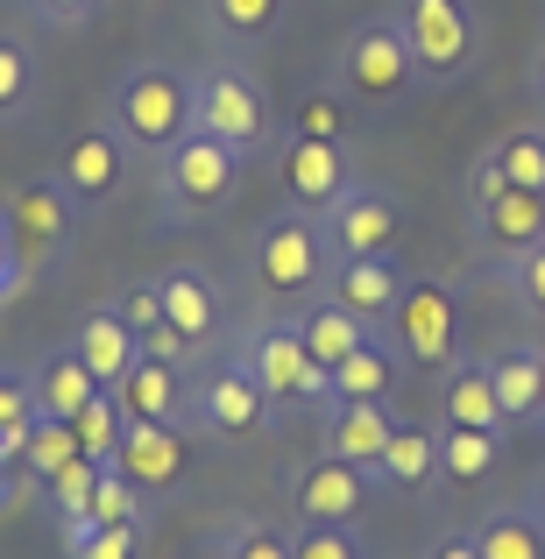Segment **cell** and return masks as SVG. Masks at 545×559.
Masks as SVG:
<instances>
[{
    "instance_id": "obj_25",
    "label": "cell",
    "mask_w": 545,
    "mask_h": 559,
    "mask_svg": "<svg viewBox=\"0 0 545 559\" xmlns=\"http://www.w3.org/2000/svg\"><path fill=\"white\" fill-rule=\"evenodd\" d=\"M298 333H305V347H312V361L319 369H341L347 355H355V347H368L376 341V326H362L355 312H347V305H333L327 290H319V298H305V312H298Z\"/></svg>"
},
{
    "instance_id": "obj_8",
    "label": "cell",
    "mask_w": 545,
    "mask_h": 559,
    "mask_svg": "<svg viewBox=\"0 0 545 559\" xmlns=\"http://www.w3.org/2000/svg\"><path fill=\"white\" fill-rule=\"evenodd\" d=\"M333 71H341V93L355 99V107H396L404 93H418V64H411V50H404L396 14H376V22L347 28Z\"/></svg>"
},
{
    "instance_id": "obj_28",
    "label": "cell",
    "mask_w": 545,
    "mask_h": 559,
    "mask_svg": "<svg viewBox=\"0 0 545 559\" xmlns=\"http://www.w3.org/2000/svg\"><path fill=\"white\" fill-rule=\"evenodd\" d=\"M284 8L291 0H205V22H213V36H227L234 50H256V43H270L276 28H284Z\"/></svg>"
},
{
    "instance_id": "obj_23",
    "label": "cell",
    "mask_w": 545,
    "mask_h": 559,
    "mask_svg": "<svg viewBox=\"0 0 545 559\" xmlns=\"http://www.w3.org/2000/svg\"><path fill=\"white\" fill-rule=\"evenodd\" d=\"M28 396H36V418L79 425V411L99 396V382H93V369H85L71 347H57V355H43L36 369H28Z\"/></svg>"
},
{
    "instance_id": "obj_37",
    "label": "cell",
    "mask_w": 545,
    "mask_h": 559,
    "mask_svg": "<svg viewBox=\"0 0 545 559\" xmlns=\"http://www.w3.org/2000/svg\"><path fill=\"white\" fill-rule=\"evenodd\" d=\"M121 404H114V390H99L93 404L79 411V447L93 453V461H114V447H121Z\"/></svg>"
},
{
    "instance_id": "obj_29",
    "label": "cell",
    "mask_w": 545,
    "mask_h": 559,
    "mask_svg": "<svg viewBox=\"0 0 545 559\" xmlns=\"http://www.w3.org/2000/svg\"><path fill=\"white\" fill-rule=\"evenodd\" d=\"M503 461V432H475V425H439V475L447 481H482Z\"/></svg>"
},
{
    "instance_id": "obj_39",
    "label": "cell",
    "mask_w": 545,
    "mask_h": 559,
    "mask_svg": "<svg viewBox=\"0 0 545 559\" xmlns=\"http://www.w3.org/2000/svg\"><path fill=\"white\" fill-rule=\"evenodd\" d=\"M142 524H99L93 538H79V546H64V559H142Z\"/></svg>"
},
{
    "instance_id": "obj_15",
    "label": "cell",
    "mask_w": 545,
    "mask_h": 559,
    "mask_svg": "<svg viewBox=\"0 0 545 559\" xmlns=\"http://www.w3.org/2000/svg\"><path fill=\"white\" fill-rule=\"evenodd\" d=\"M362 496H368L362 467L333 461V453H319V461H305V467H284V503H291L298 524H355Z\"/></svg>"
},
{
    "instance_id": "obj_19",
    "label": "cell",
    "mask_w": 545,
    "mask_h": 559,
    "mask_svg": "<svg viewBox=\"0 0 545 559\" xmlns=\"http://www.w3.org/2000/svg\"><path fill=\"white\" fill-rule=\"evenodd\" d=\"M390 432H396L390 404H327V411H319V439H327V453L347 461V467H362V481L376 475Z\"/></svg>"
},
{
    "instance_id": "obj_12",
    "label": "cell",
    "mask_w": 545,
    "mask_h": 559,
    "mask_svg": "<svg viewBox=\"0 0 545 559\" xmlns=\"http://www.w3.org/2000/svg\"><path fill=\"white\" fill-rule=\"evenodd\" d=\"M50 178L64 185V199L79 205V219H93V213H107V205L128 191V178H135V150H128L114 128H79V135L64 142V156H57Z\"/></svg>"
},
{
    "instance_id": "obj_35",
    "label": "cell",
    "mask_w": 545,
    "mask_h": 559,
    "mask_svg": "<svg viewBox=\"0 0 545 559\" xmlns=\"http://www.w3.org/2000/svg\"><path fill=\"white\" fill-rule=\"evenodd\" d=\"M93 518L99 524H142V532H150V496L107 461V467H99V489H93Z\"/></svg>"
},
{
    "instance_id": "obj_24",
    "label": "cell",
    "mask_w": 545,
    "mask_h": 559,
    "mask_svg": "<svg viewBox=\"0 0 545 559\" xmlns=\"http://www.w3.org/2000/svg\"><path fill=\"white\" fill-rule=\"evenodd\" d=\"M404 369L411 361L396 355L390 341H368L333 369V404H390V396L404 390Z\"/></svg>"
},
{
    "instance_id": "obj_49",
    "label": "cell",
    "mask_w": 545,
    "mask_h": 559,
    "mask_svg": "<svg viewBox=\"0 0 545 559\" xmlns=\"http://www.w3.org/2000/svg\"><path fill=\"white\" fill-rule=\"evenodd\" d=\"M538 425H545V390H538Z\"/></svg>"
},
{
    "instance_id": "obj_33",
    "label": "cell",
    "mask_w": 545,
    "mask_h": 559,
    "mask_svg": "<svg viewBox=\"0 0 545 559\" xmlns=\"http://www.w3.org/2000/svg\"><path fill=\"white\" fill-rule=\"evenodd\" d=\"M213 559H291V532H276L270 518H227L205 532Z\"/></svg>"
},
{
    "instance_id": "obj_2",
    "label": "cell",
    "mask_w": 545,
    "mask_h": 559,
    "mask_svg": "<svg viewBox=\"0 0 545 559\" xmlns=\"http://www.w3.org/2000/svg\"><path fill=\"white\" fill-rule=\"evenodd\" d=\"M241 170H248V156H234L227 142L199 135V128H191L185 142H170V150L156 156V178H150V191H156V234H178V227L213 219L220 205L234 199Z\"/></svg>"
},
{
    "instance_id": "obj_47",
    "label": "cell",
    "mask_w": 545,
    "mask_h": 559,
    "mask_svg": "<svg viewBox=\"0 0 545 559\" xmlns=\"http://www.w3.org/2000/svg\"><path fill=\"white\" fill-rule=\"evenodd\" d=\"M524 518H532V524H538V532H545V475L532 481V496H524Z\"/></svg>"
},
{
    "instance_id": "obj_38",
    "label": "cell",
    "mask_w": 545,
    "mask_h": 559,
    "mask_svg": "<svg viewBox=\"0 0 545 559\" xmlns=\"http://www.w3.org/2000/svg\"><path fill=\"white\" fill-rule=\"evenodd\" d=\"M291 128L312 135V142H347V93H305Z\"/></svg>"
},
{
    "instance_id": "obj_30",
    "label": "cell",
    "mask_w": 545,
    "mask_h": 559,
    "mask_svg": "<svg viewBox=\"0 0 545 559\" xmlns=\"http://www.w3.org/2000/svg\"><path fill=\"white\" fill-rule=\"evenodd\" d=\"M79 425H64V418H36L28 425V447H22V481H36V489H50L57 475H64L71 461H79Z\"/></svg>"
},
{
    "instance_id": "obj_26",
    "label": "cell",
    "mask_w": 545,
    "mask_h": 559,
    "mask_svg": "<svg viewBox=\"0 0 545 559\" xmlns=\"http://www.w3.org/2000/svg\"><path fill=\"white\" fill-rule=\"evenodd\" d=\"M489 382L510 425H538V390H545V347H489Z\"/></svg>"
},
{
    "instance_id": "obj_11",
    "label": "cell",
    "mask_w": 545,
    "mask_h": 559,
    "mask_svg": "<svg viewBox=\"0 0 545 559\" xmlns=\"http://www.w3.org/2000/svg\"><path fill=\"white\" fill-rule=\"evenodd\" d=\"M382 341L396 347L404 361H418V369H447L453 341H461V312H453V290L439 284V276H411L404 298H396V312L382 319Z\"/></svg>"
},
{
    "instance_id": "obj_42",
    "label": "cell",
    "mask_w": 545,
    "mask_h": 559,
    "mask_svg": "<svg viewBox=\"0 0 545 559\" xmlns=\"http://www.w3.org/2000/svg\"><path fill=\"white\" fill-rule=\"evenodd\" d=\"M0 425H8V432H28V425H36V396H28V376H14V369H0Z\"/></svg>"
},
{
    "instance_id": "obj_6",
    "label": "cell",
    "mask_w": 545,
    "mask_h": 559,
    "mask_svg": "<svg viewBox=\"0 0 545 559\" xmlns=\"http://www.w3.org/2000/svg\"><path fill=\"white\" fill-rule=\"evenodd\" d=\"M185 425L199 439H248V432H270L276 411H270V396L256 390V376L241 369V355H234V347H205V355L191 361Z\"/></svg>"
},
{
    "instance_id": "obj_43",
    "label": "cell",
    "mask_w": 545,
    "mask_h": 559,
    "mask_svg": "<svg viewBox=\"0 0 545 559\" xmlns=\"http://www.w3.org/2000/svg\"><path fill=\"white\" fill-rule=\"evenodd\" d=\"M142 355H150V361H178V369H191V361H199L205 347H191L185 333L164 319V326H150V333H142Z\"/></svg>"
},
{
    "instance_id": "obj_10",
    "label": "cell",
    "mask_w": 545,
    "mask_h": 559,
    "mask_svg": "<svg viewBox=\"0 0 545 559\" xmlns=\"http://www.w3.org/2000/svg\"><path fill=\"white\" fill-rule=\"evenodd\" d=\"M8 219H14V255H22L28 284H43V276L64 270L71 234H79V205L64 199V185L57 178H28L8 199Z\"/></svg>"
},
{
    "instance_id": "obj_16",
    "label": "cell",
    "mask_w": 545,
    "mask_h": 559,
    "mask_svg": "<svg viewBox=\"0 0 545 559\" xmlns=\"http://www.w3.org/2000/svg\"><path fill=\"white\" fill-rule=\"evenodd\" d=\"M114 467L135 481L142 496H170L185 481V425H121V447H114Z\"/></svg>"
},
{
    "instance_id": "obj_31",
    "label": "cell",
    "mask_w": 545,
    "mask_h": 559,
    "mask_svg": "<svg viewBox=\"0 0 545 559\" xmlns=\"http://www.w3.org/2000/svg\"><path fill=\"white\" fill-rule=\"evenodd\" d=\"M36 93H43V64H36V50H28L22 36H8V28H0V128L22 121V114L36 107Z\"/></svg>"
},
{
    "instance_id": "obj_36",
    "label": "cell",
    "mask_w": 545,
    "mask_h": 559,
    "mask_svg": "<svg viewBox=\"0 0 545 559\" xmlns=\"http://www.w3.org/2000/svg\"><path fill=\"white\" fill-rule=\"evenodd\" d=\"M291 559H368L355 524H291Z\"/></svg>"
},
{
    "instance_id": "obj_18",
    "label": "cell",
    "mask_w": 545,
    "mask_h": 559,
    "mask_svg": "<svg viewBox=\"0 0 545 559\" xmlns=\"http://www.w3.org/2000/svg\"><path fill=\"white\" fill-rule=\"evenodd\" d=\"M71 355L93 369L99 390H121L128 369L142 361V341H135V326H128V319L114 312V298H107V305H93V312L79 319V333H71Z\"/></svg>"
},
{
    "instance_id": "obj_9",
    "label": "cell",
    "mask_w": 545,
    "mask_h": 559,
    "mask_svg": "<svg viewBox=\"0 0 545 559\" xmlns=\"http://www.w3.org/2000/svg\"><path fill=\"white\" fill-rule=\"evenodd\" d=\"M545 241V191L532 185H496L467 199V248H475L489 270H510L518 255H532Z\"/></svg>"
},
{
    "instance_id": "obj_14",
    "label": "cell",
    "mask_w": 545,
    "mask_h": 559,
    "mask_svg": "<svg viewBox=\"0 0 545 559\" xmlns=\"http://www.w3.org/2000/svg\"><path fill=\"white\" fill-rule=\"evenodd\" d=\"M276 178H284V205H298V213H333V205L355 191V156H347V142H312L291 128L284 142H276Z\"/></svg>"
},
{
    "instance_id": "obj_1",
    "label": "cell",
    "mask_w": 545,
    "mask_h": 559,
    "mask_svg": "<svg viewBox=\"0 0 545 559\" xmlns=\"http://www.w3.org/2000/svg\"><path fill=\"white\" fill-rule=\"evenodd\" d=\"M107 128L128 142L135 156H164L170 142L191 135V71L170 57H135L121 64L107 93Z\"/></svg>"
},
{
    "instance_id": "obj_44",
    "label": "cell",
    "mask_w": 545,
    "mask_h": 559,
    "mask_svg": "<svg viewBox=\"0 0 545 559\" xmlns=\"http://www.w3.org/2000/svg\"><path fill=\"white\" fill-rule=\"evenodd\" d=\"M28 290V270H22V255H14V219H8V205H0V305H14Z\"/></svg>"
},
{
    "instance_id": "obj_22",
    "label": "cell",
    "mask_w": 545,
    "mask_h": 559,
    "mask_svg": "<svg viewBox=\"0 0 545 559\" xmlns=\"http://www.w3.org/2000/svg\"><path fill=\"white\" fill-rule=\"evenodd\" d=\"M439 425L510 432L503 404H496V382H489V355H475V361H447V382H439Z\"/></svg>"
},
{
    "instance_id": "obj_41",
    "label": "cell",
    "mask_w": 545,
    "mask_h": 559,
    "mask_svg": "<svg viewBox=\"0 0 545 559\" xmlns=\"http://www.w3.org/2000/svg\"><path fill=\"white\" fill-rule=\"evenodd\" d=\"M114 312L128 319V326H135V341L150 326H164V290H156V276H142V284H128L121 298H114Z\"/></svg>"
},
{
    "instance_id": "obj_3",
    "label": "cell",
    "mask_w": 545,
    "mask_h": 559,
    "mask_svg": "<svg viewBox=\"0 0 545 559\" xmlns=\"http://www.w3.org/2000/svg\"><path fill=\"white\" fill-rule=\"evenodd\" d=\"M234 355H241L248 376H256V390L270 396L276 418H291V411H327L333 404V376L312 361L298 319H256V326H241Z\"/></svg>"
},
{
    "instance_id": "obj_46",
    "label": "cell",
    "mask_w": 545,
    "mask_h": 559,
    "mask_svg": "<svg viewBox=\"0 0 545 559\" xmlns=\"http://www.w3.org/2000/svg\"><path fill=\"white\" fill-rule=\"evenodd\" d=\"M425 559H482V546H475V532H461V524H447V532L425 546Z\"/></svg>"
},
{
    "instance_id": "obj_48",
    "label": "cell",
    "mask_w": 545,
    "mask_h": 559,
    "mask_svg": "<svg viewBox=\"0 0 545 559\" xmlns=\"http://www.w3.org/2000/svg\"><path fill=\"white\" fill-rule=\"evenodd\" d=\"M532 99H538V107H545V50L532 57Z\"/></svg>"
},
{
    "instance_id": "obj_40",
    "label": "cell",
    "mask_w": 545,
    "mask_h": 559,
    "mask_svg": "<svg viewBox=\"0 0 545 559\" xmlns=\"http://www.w3.org/2000/svg\"><path fill=\"white\" fill-rule=\"evenodd\" d=\"M496 276L510 284V298H518L524 312H532V319H545V241L532 248V255H518L510 270H496Z\"/></svg>"
},
{
    "instance_id": "obj_4",
    "label": "cell",
    "mask_w": 545,
    "mask_h": 559,
    "mask_svg": "<svg viewBox=\"0 0 545 559\" xmlns=\"http://www.w3.org/2000/svg\"><path fill=\"white\" fill-rule=\"evenodd\" d=\"M191 128L227 142L234 156H262L276 142V114L256 71L241 64H199L191 71Z\"/></svg>"
},
{
    "instance_id": "obj_20",
    "label": "cell",
    "mask_w": 545,
    "mask_h": 559,
    "mask_svg": "<svg viewBox=\"0 0 545 559\" xmlns=\"http://www.w3.org/2000/svg\"><path fill=\"white\" fill-rule=\"evenodd\" d=\"M156 290H164V319L185 333L191 347H213L220 341V284L213 270H199V262H170L164 276H156Z\"/></svg>"
},
{
    "instance_id": "obj_21",
    "label": "cell",
    "mask_w": 545,
    "mask_h": 559,
    "mask_svg": "<svg viewBox=\"0 0 545 559\" xmlns=\"http://www.w3.org/2000/svg\"><path fill=\"white\" fill-rule=\"evenodd\" d=\"M185 390H191V369L142 355L128 382L114 390V404H121V418H142V425H185Z\"/></svg>"
},
{
    "instance_id": "obj_34",
    "label": "cell",
    "mask_w": 545,
    "mask_h": 559,
    "mask_svg": "<svg viewBox=\"0 0 545 559\" xmlns=\"http://www.w3.org/2000/svg\"><path fill=\"white\" fill-rule=\"evenodd\" d=\"M482 156L503 170V185H532V191H545V128H510V135H496Z\"/></svg>"
},
{
    "instance_id": "obj_45",
    "label": "cell",
    "mask_w": 545,
    "mask_h": 559,
    "mask_svg": "<svg viewBox=\"0 0 545 559\" xmlns=\"http://www.w3.org/2000/svg\"><path fill=\"white\" fill-rule=\"evenodd\" d=\"M28 8H36L43 28H85L99 8H107V0H28Z\"/></svg>"
},
{
    "instance_id": "obj_17",
    "label": "cell",
    "mask_w": 545,
    "mask_h": 559,
    "mask_svg": "<svg viewBox=\"0 0 545 559\" xmlns=\"http://www.w3.org/2000/svg\"><path fill=\"white\" fill-rule=\"evenodd\" d=\"M404 262L396 255H355V262H333L327 276V298L347 305V312L362 319V326H382V319L396 312V298H404Z\"/></svg>"
},
{
    "instance_id": "obj_13",
    "label": "cell",
    "mask_w": 545,
    "mask_h": 559,
    "mask_svg": "<svg viewBox=\"0 0 545 559\" xmlns=\"http://www.w3.org/2000/svg\"><path fill=\"white\" fill-rule=\"evenodd\" d=\"M319 234H327V255L333 262H355V255H396V234H404V205H396L390 185H368L355 178L333 213H319Z\"/></svg>"
},
{
    "instance_id": "obj_32",
    "label": "cell",
    "mask_w": 545,
    "mask_h": 559,
    "mask_svg": "<svg viewBox=\"0 0 545 559\" xmlns=\"http://www.w3.org/2000/svg\"><path fill=\"white\" fill-rule=\"evenodd\" d=\"M475 546H482V559H545V532L524 510H482L475 518Z\"/></svg>"
},
{
    "instance_id": "obj_7",
    "label": "cell",
    "mask_w": 545,
    "mask_h": 559,
    "mask_svg": "<svg viewBox=\"0 0 545 559\" xmlns=\"http://www.w3.org/2000/svg\"><path fill=\"white\" fill-rule=\"evenodd\" d=\"M248 276H256L270 298H319L333 276V255H327V234H319V213H270L248 241Z\"/></svg>"
},
{
    "instance_id": "obj_27",
    "label": "cell",
    "mask_w": 545,
    "mask_h": 559,
    "mask_svg": "<svg viewBox=\"0 0 545 559\" xmlns=\"http://www.w3.org/2000/svg\"><path fill=\"white\" fill-rule=\"evenodd\" d=\"M425 481H439V432L433 425H396L368 489H425Z\"/></svg>"
},
{
    "instance_id": "obj_5",
    "label": "cell",
    "mask_w": 545,
    "mask_h": 559,
    "mask_svg": "<svg viewBox=\"0 0 545 559\" xmlns=\"http://www.w3.org/2000/svg\"><path fill=\"white\" fill-rule=\"evenodd\" d=\"M396 28L418 64V93H447L475 71L482 57V22L467 0H396Z\"/></svg>"
}]
</instances>
